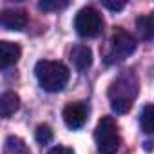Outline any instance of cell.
Masks as SVG:
<instances>
[{
	"instance_id": "cell-6",
	"label": "cell",
	"mask_w": 154,
	"mask_h": 154,
	"mask_svg": "<svg viewBox=\"0 0 154 154\" xmlns=\"http://www.w3.org/2000/svg\"><path fill=\"white\" fill-rule=\"evenodd\" d=\"M87 114H89L87 105L82 103V102H76V103H69V105H65L62 116H63L65 125H67L69 129L76 131V129H82V127L85 125V122H87Z\"/></svg>"
},
{
	"instance_id": "cell-12",
	"label": "cell",
	"mask_w": 154,
	"mask_h": 154,
	"mask_svg": "<svg viewBox=\"0 0 154 154\" xmlns=\"http://www.w3.org/2000/svg\"><path fill=\"white\" fill-rule=\"evenodd\" d=\"M6 147V154H31L29 147L26 145V141L18 136H9L4 143Z\"/></svg>"
},
{
	"instance_id": "cell-3",
	"label": "cell",
	"mask_w": 154,
	"mask_h": 154,
	"mask_svg": "<svg viewBox=\"0 0 154 154\" xmlns=\"http://www.w3.org/2000/svg\"><path fill=\"white\" fill-rule=\"evenodd\" d=\"M136 49V42L132 38L131 33H127L125 29L122 27H116L105 51H103V58H105V63H116V62H122L125 60L127 56H131Z\"/></svg>"
},
{
	"instance_id": "cell-9",
	"label": "cell",
	"mask_w": 154,
	"mask_h": 154,
	"mask_svg": "<svg viewBox=\"0 0 154 154\" xmlns=\"http://www.w3.org/2000/svg\"><path fill=\"white\" fill-rule=\"evenodd\" d=\"M71 62L78 71H85L93 65V51L87 45H74L71 49Z\"/></svg>"
},
{
	"instance_id": "cell-17",
	"label": "cell",
	"mask_w": 154,
	"mask_h": 154,
	"mask_svg": "<svg viewBox=\"0 0 154 154\" xmlns=\"http://www.w3.org/2000/svg\"><path fill=\"white\" fill-rule=\"evenodd\" d=\"M103 6L107 9H112V11H122L125 8V2H103Z\"/></svg>"
},
{
	"instance_id": "cell-1",
	"label": "cell",
	"mask_w": 154,
	"mask_h": 154,
	"mask_svg": "<svg viewBox=\"0 0 154 154\" xmlns=\"http://www.w3.org/2000/svg\"><path fill=\"white\" fill-rule=\"evenodd\" d=\"M138 85L140 84H138L136 74L131 71L118 76L109 87V100H111L112 111H116L120 114L127 112L138 96Z\"/></svg>"
},
{
	"instance_id": "cell-13",
	"label": "cell",
	"mask_w": 154,
	"mask_h": 154,
	"mask_svg": "<svg viewBox=\"0 0 154 154\" xmlns=\"http://www.w3.org/2000/svg\"><path fill=\"white\" fill-rule=\"evenodd\" d=\"M141 131L147 134H154V105H145L140 114Z\"/></svg>"
},
{
	"instance_id": "cell-7",
	"label": "cell",
	"mask_w": 154,
	"mask_h": 154,
	"mask_svg": "<svg viewBox=\"0 0 154 154\" xmlns=\"http://www.w3.org/2000/svg\"><path fill=\"white\" fill-rule=\"evenodd\" d=\"M0 26L8 31H22L27 26V15L22 9H4L0 13Z\"/></svg>"
},
{
	"instance_id": "cell-4",
	"label": "cell",
	"mask_w": 154,
	"mask_h": 154,
	"mask_svg": "<svg viewBox=\"0 0 154 154\" xmlns=\"http://www.w3.org/2000/svg\"><path fill=\"white\" fill-rule=\"evenodd\" d=\"M94 140L100 154H116L120 149V131L116 122L111 116H103L96 129H94Z\"/></svg>"
},
{
	"instance_id": "cell-2",
	"label": "cell",
	"mask_w": 154,
	"mask_h": 154,
	"mask_svg": "<svg viewBox=\"0 0 154 154\" xmlns=\"http://www.w3.org/2000/svg\"><path fill=\"white\" fill-rule=\"evenodd\" d=\"M35 74H36V80L40 84V87L47 93H58L69 82V69L62 62L42 60L36 63Z\"/></svg>"
},
{
	"instance_id": "cell-8",
	"label": "cell",
	"mask_w": 154,
	"mask_h": 154,
	"mask_svg": "<svg viewBox=\"0 0 154 154\" xmlns=\"http://www.w3.org/2000/svg\"><path fill=\"white\" fill-rule=\"evenodd\" d=\"M20 54H22V49L18 44L8 42V40L0 42V65H2V69L15 65L20 60Z\"/></svg>"
},
{
	"instance_id": "cell-16",
	"label": "cell",
	"mask_w": 154,
	"mask_h": 154,
	"mask_svg": "<svg viewBox=\"0 0 154 154\" xmlns=\"http://www.w3.org/2000/svg\"><path fill=\"white\" fill-rule=\"evenodd\" d=\"M47 154H74V152H72V149H69V147H62V145H58V147H53Z\"/></svg>"
},
{
	"instance_id": "cell-15",
	"label": "cell",
	"mask_w": 154,
	"mask_h": 154,
	"mask_svg": "<svg viewBox=\"0 0 154 154\" xmlns=\"http://www.w3.org/2000/svg\"><path fill=\"white\" fill-rule=\"evenodd\" d=\"M38 6L44 11H56V9L67 8V2H65V0H63V2H56V0H44V2H40Z\"/></svg>"
},
{
	"instance_id": "cell-10",
	"label": "cell",
	"mask_w": 154,
	"mask_h": 154,
	"mask_svg": "<svg viewBox=\"0 0 154 154\" xmlns=\"http://www.w3.org/2000/svg\"><path fill=\"white\" fill-rule=\"evenodd\" d=\"M20 107V98L17 93L13 91H6L2 96H0V114L2 118H9L13 116Z\"/></svg>"
},
{
	"instance_id": "cell-5",
	"label": "cell",
	"mask_w": 154,
	"mask_h": 154,
	"mask_svg": "<svg viewBox=\"0 0 154 154\" xmlns=\"http://www.w3.org/2000/svg\"><path fill=\"white\" fill-rule=\"evenodd\" d=\"M103 18L94 8H84L74 17V29L84 38H94L102 33Z\"/></svg>"
},
{
	"instance_id": "cell-11",
	"label": "cell",
	"mask_w": 154,
	"mask_h": 154,
	"mask_svg": "<svg viewBox=\"0 0 154 154\" xmlns=\"http://www.w3.org/2000/svg\"><path fill=\"white\" fill-rule=\"evenodd\" d=\"M136 29L143 40L154 38V15H143L136 18Z\"/></svg>"
},
{
	"instance_id": "cell-14",
	"label": "cell",
	"mask_w": 154,
	"mask_h": 154,
	"mask_svg": "<svg viewBox=\"0 0 154 154\" xmlns=\"http://www.w3.org/2000/svg\"><path fill=\"white\" fill-rule=\"evenodd\" d=\"M35 138H36V141L40 143V145H47V143H51L53 141V131H51V127L49 125H38L36 127V131H35Z\"/></svg>"
}]
</instances>
